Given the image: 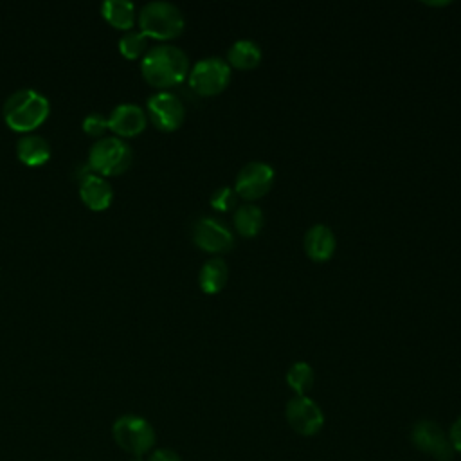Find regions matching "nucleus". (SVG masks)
<instances>
[{
  "mask_svg": "<svg viewBox=\"0 0 461 461\" xmlns=\"http://www.w3.org/2000/svg\"><path fill=\"white\" fill-rule=\"evenodd\" d=\"M49 113V99L34 88H20L13 92L2 106V117L5 124L13 131L25 135L43 124Z\"/></svg>",
  "mask_w": 461,
  "mask_h": 461,
  "instance_id": "2",
  "label": "nucleus"
},
{
  "mask_svg": "<svg viewBox=\"0 0 461 461\" xmlns=\"http://www.w3.org/2000/svg\"><path fill=\"white\" fill-rule=\"evenodd\" d=\"M146 110L135 103H121L108 113V130L115 137H135L146 130Z\"/></svg>",
  "mask_w": 461,
  "mask_h": 461,
  "instance_id": "12",
  "label": "nucleus"
},
{
  "mask_svg": "<svg viewBox=\"0 0 461 461\" xmlns=\"http://www.w3.org/2000/svg\"><path fill=\"white\" fill-rule=\"evenodd\" d=\"M16 157L29 167L43 166L50 158V144L41 135L27 133L16 142Z\"/></svg>",
  "mask_w": 461,
  "mask_h": 461,
  "instance_id": "15",
  "label": "nucleus"
},
{
  "mask_svg": "<svg viewBox=\"0 0 461 461\" xmlns=\"http://www.w3.org/2000/svg\"><path fill=\"white\" fill-rule=\"evenodd\" d=\"M285 418L294 432L299 436H315L324 425V412L321 405L308 394L294 396L286 402Z\"/></svg>",
  "mask_w": 461,
  "mask_h": 461,
  "instance_id": "10",
  "label": "nucleus"
},
{
  "mask_svg": "<svg viewBox=\"0 0 461 461\" xmlns=\"http://www.w3.org/2000/svg\"><path fill=\"white\" fill-rule=\"evenodd\" d=\"M101 14L103 18L115 29L121 31H131L135 23V5L128 0H106L101 4Z\"/></svg>",
  "mask_w": 461,
  "mask_h": 461,
  "instance_id": "19",
  "label": "nucleus"
},
{
  "mask_svg": "<svg viewBox=\"0 0 461 461\" xmlns=\"http://www.w3.org/2000/svg\"><path fill=\"white\" fill-rule=\"evenodd\" d=\"M411 441L420 452L436 461H450L454 457L448 432L432 420L416 421L411 429Z\"/></svg>",
  "mask_w": 461,
  "mask_h": 461,
  "instance_id": "9",
  "label": "nucleus"
},
{
  "mask_svg": "<svg viewBox=\"0 0 461 461\" xmlns=\"http://www.w3.org/2000/svg\"><path fill=\"white\" fill-rule=\"evenodd\" d=\"M113 441L131 457H142L155 445V430L151 423L137 414H124L112 425Z\"/></svg>",
  "mask_w": 461,
  "mask_h": 461,
  "instance_id": "5",
  "label": "nucleus"
},
{
  "mask_svg": "<svg viewBox=\"0 0 461 461\" xmlns=\"http://www.w3.org/2000/svg\"><path fill=\"white\" fill-rule=\"evenodd\" d=\"M148 461H182L180 456L171 448H157L151 452Z\"/></svg>",
  "mask_w": 461,
  "mask_h": 461,
  "instance_id": "25",
  "label": "nucleus"
},
{
  "mask_svg": "<svg viewBox=\"0 0 461 461\" xmlns=\"http://www.w3.org/2000/svg\"><path fill=\"white\" fill-rule=\"evenodd\" d=\"M133 151L119 137H101L88 151V166L99 176H117L131 166Z\"/></svg>",
  "mask_w": 461,
  "mask_h": 461,
  "instance_id": "4",
  "label": "nucleus"
},
{
  "mask_svg": "<svg viewBox=\"0 0 461 461\" xmlns=\"http://www.w3.org/2000/svg\"><path fill=\"white\" fill-rule=\"evenodd\" d=\"M79 196L88 209L104 211L112 205L113 189L104 176L90 173L79 182Z\"/></svg>",
  "mask_w": 461,
  "mask_h": 461,
  "instance_id": "14",
  "label": "nucleus"
},
{
  "mask_svg": "<svg viewBox=\"0 0 461 461\" xmlns=\"http://www.w3.org/2000/svg\"><path fill=\"white\" fill-rule=\"evenodd\" d=\"M229 279V267L221 258L207 259L198 272V286L207 295L220 294Z\"/></svg>",
  "mask_w": 461,
  "mask_h": 461,
  "instance_id": "17",
  "label": "nucleus"
},
{
  "mask_svg": "<svg viewBox=\"0 0 461 461\" xmlns=\"http://www.w3.org/2000/svg\"><path fill=\"white\" fill-rule=\"evenodd\" d=\"M130 461H142V457H131Z\"/></svg>",
  "mask_w": 461,
  "mask_h": 461,
  "instance_id": "26",
  "label": "nucleus"
},
{
  "mask_svg": "<svg viewBox=\"0 0 461 461\" xmlns=\"http://www.w3.org/2000/svg\"><path fill=\"white\" fill-rule=\"evenodd\" d=\"M303 247L306 256L315 263H324L331 259L337 249V236L326 223H315L308 227L303 238Z\"/></svg>",
  "mask_w": 461,
  "mask_h": 461,
  "instance_id": "13",
  "label": "nucleus"
},
{
  "mask_svg": "<svg viewBox=\"0 0 461 461\" xmlns=\"http://www.w3.org/2000/svg\"><path fill=\"white\" fill-rule=\"evenodd\" d=\"M448 439H450V445H452L454 452H459V454H461V416H457V418L454 420V423L450 425Z\"/></svg>",
  "mask_w": 461,
  "mask_h": 461,
  "instance_id": "24",
  "label": "nucleus"
},
{
  "mask_svg": "<svg viewBox=\"0 0 461 461\" xmlns=\"http://www.w3.org/2000/svg\"><path fill=\"white\" fill-rule=\"evenodd\" d=\"M187 54L171 43H158L140 58V72L148 85L167 90L180 85L189 74Z\"/></svg>",
  "mask_w": 461,
  "mask_h": 461,
  "instance_id": "1",
  "label": "nucleus"
},
{
  "mask_svg": "<svg viewBox=\"0 0 461 461\" xmlns=\"http://www.w3.org/2000/svg\"><path fill=\"white\" fill-rule=\"evenodd\" d=\"M81 128L90 137H103V133L108 130V117L99 112H92L83 119Z\"/></svg>",
  "mask_w": 461,
  "mask_h": 461,
  "instance_id": "23",
  "label": "nucleus"
},
{
  "mask_svg": "<svg viewBox=\"0 0 461 461\" xmlns=\"http://www.w3.org/2000/svg\"><path fill=\"white\" fill-rule=\"evenodd\" d=\"M274 180L276 173L270 164L263 160H250L238 171L234 180V191L238 198L254 202L272 189Z\"/></svg>",
  "mask_w": 461,
  "mask_h": 461,
  "instance_id": "7",
  "label": "nucleus"
},
{
  "mask_svg": "<svg viewBox=\"0 0 461 461\" xmlns=\"http://www.w3.org/2000/svg\"><path fill=\"white\" fill-rule=\"evenodd\" d=\"M263 52L261 47L254 40H236L227 50V63L230 68L238 70H252L261 63Z\"/></svg>",
  "mask_w": 461,
  "mask_h": 461,
  "instance_id": "16",
  "label": "nucleus"
},
{
  "mask_svg": "<svg viewBox=\"0 0 461 461\" xmlns=\"http://www.w3.org/2000/svg\"><path fill=\"white\" fill-rule=\"evenodd\" d=\"M211 207L218 212H229L232 209H236L238 205V194L234 191V187H229V185H223V187H218L212 194H211Z\"/></svg>",
  "mask_w": 461,
  "mask_h": 461,
  "instance_id": "22",
  "label": "nucleus"
},
{
  "mask_svg": "<svg viewBox=\"0 0 461 461\" xmlns=\"http://www.w3.org/2000/svg\"><path fill=\"white\" fill-rule=\"evenodd\" d=\"M139 29L146 38L167 41L184 32L185 20L182 11L166 0H153L140 7L137 14Z\"/></svg>",
  "mask_w": 461,
  "mask_h": 461,
  "instance_id": "3",
  "label": "nucleus"
},
{
  "mask_svg": "<svg viewBox=\"0 0 461 461\" xmlns=\"http://www.w3.org/2000/svg\"><path fill=\"white\" fill-rule=\"evenodd\" d=\"M313 369L308 362H294L286 371V384L295 393V396H304L313 385Z\"/></svg>",
  "mask_w": 461,
  "mask_h": 461,
  "instance_id": "20",
  "label": "nucleus"
},
{
  "mask_svg": "<svg viewBox=\"0 0 461 461\" xmlns=\"http://www.w3.org/2000/svg\"><path fill=\"white\" fill-rule=\"evenodd\" d=\"M232 68L229 63L220 56H207L198 59L187 74L189 86L203 97L218 95L223 92L230 83V72Z\"/></svg>",
  "mask_w": 461,
  "mask_h": 461,
  "instance_id": "6",
  "label": "nucleus"
},
{
  "mask_svg": "<svg viewBox=\"0 0 461 461\" xmlns=\"http://www.w3.org/2000/svg\"><path fill=\"white\" fill-rule=\"evenodd\" d=\"M234 229L243 238H254L265 225V214L254 202H245L234 209L232 216Z\"/></svg>",
  "mask_w": 461,
  "mask_h": 461,
  "instance_id": "18",
  "label": "nucleus"
},
{
  "mask_svg": "<svg viewBox=\"0 0 461 461\" xmlns=\"http://www.w3.org/2000/svg\"><path fill=\"white\" fill-rule=\"evenodd\" d=\"M146 47H148V38L140 31L131 29L119 38V52L126 59L142 58L146 54Z\"/></svg>",
  "mask_w": 461,
  "mask_h": 461,
  "instance_id": "21",
  "label": "nucleus"
},
{
  "mask_svg": "<svg viewBox=\"0 0 461 461\" xmlns=\"http://www.w3.org/2000/svg\"><path fill=\"white\" fill-rule=\"evenodd\" d=\"M193 241L205 252L221 254L232 249L234 234L223 221L212 216H200L193 225Z\"/></svg>",
  "mask_w": 461,
  "mask_h": 461,
  "instance_id": "11",
  "label": "nucleus"
},
{
  "mask_svg": "<svg viewBox=\"0 0 461 461\" xmlns=\"http://www.w3.org/2000/svg\"><path fill=\"white\" fill-rule=\"evenodd\" d=\"M146 115L160 131H175L185 119V106L176 94L169 90H158L148 97Z\"/></svg>",
  "mask_w": 461,
  "mask_h": 461,
  "instance_id": "8",
  "label": "nucleus"
}]
</instances>
